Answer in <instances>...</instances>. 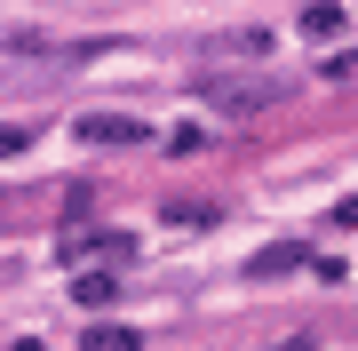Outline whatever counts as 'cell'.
<instances>
[{"instance_id":"6da1fadb","label":"cell","mask_w":358,"mask_h":351,"mask_svg":"<svg viewBox=\"0 0 358 351\" xmlns=\"http://www.w3.org/2000/svg\"><path fill=\"white\" fill-rule=\"evenodd\" d=\"M199 96H207L215 112L247 120V112H271V104H287V80H271V72H207V80H199Z\"/></svg>"},{"instance_id":"7a4b0ae2","label":"cell","mask_w":358,"mask_h":351,"mask_svg":"<svg viewBox=\"0 0 358 351\" xmlns=\"http://www.w3.org/2000/svg\"><path fill=\"white\" fill-rule=\"evenodd\" d=\"M80 144H143V120H128V112H88V120H80Z\"/></svg>"},{"instance_id":"3957f363","label":"cell","mask_w":358,"mask_h":351,"mask_svg":"<svg viewBox=\"0 0 358 351\" xmlns=\"http://www.w3.org/2000/svg\"><path fill=\"white\" fill-rule=\"evenodd\" d=\"M112 296H120V272H80V280H72V303H88V312L112 303Z\"/></svg>"},{"instance_id":"277c9868","label":"cell","mask_w":358,"mask_h":351,"mask_svg":"<svg viewBox=\"0 0 358 351\" xmlns=\"http://www.w3.org/2000/svg\"><path fill=\"white\" fill-rule=\"evenodd\" d=\"M294 263H303V247H263V256H255V280H279V272H294Z\"/></svg>"},{"instance_id":"5b68a950","label":"cell","mask_w":358,"mask_h":351,"mask_svg":"<svg viewBox=\"0 0 358 351\" xmlns=\"http://www.w3.org/2000/svg\"><path fill=\"white\" fill-rule=\"evenodd\" d=\"M303 32H310V40H334V32H343V8H310Z\"/></svg>"},{"instance_id":"8992f818","label":"cell","mask_w":358,"mask_h":351,"mask_svg":"<svg viewBox=\"0 0 358 351\" xmlns=\"http://www.w3.org/2000/svg\"><path fill=\"white\" fill-rule=\"evenodd\" d=\"M88 351H136L128 327H88Z\"/></svg>"},{"instance_id":"52a82bcc","label":"cell","mask_w":358,"mask_h":351,"mask_svg":"<svg viewBox=\"0 0 358 351\" xmlns=\"http://www.w3.org/2000/svg\"><path fill=\"white\" fill-rule=\"evenodd\" d=\"M24 144H32V128H0V160H8V152H24Z\"/></svg>"},{"instance_id":"ba28073f","label":"cell","mask_w":358,"mask_h":351,"mask_svg":"<svg viewBox=\"0 0 358 351\" xmlns=\"http://www.w3.org/2000/svg\"><path fill=\"white\" fill-rule=\"evenodd\" d=\"M334 216H343V223H350V232H358V200H343V208H334Z\"/></svg>"},{"instance_id":"9c48e42d","label":"cell","mask_w":358,"mask_h":351,"mask_svg":"<svg viewBox=\"0 0 358 351\" xmlns=\"http://www.w3.org/2000/svg\"><path fill=\"white\" fill-rule=\"evenodd\" d=\"M271 351H310V343H303V336H294V343H271Z\"/></svg>"},{"instance_id":"30bf717a","label":"cell","mask_w":358,"mask_h":351,"mask_svg":"<svg viewBox=\"0 0 358 351\" xmlns=\"http://www.w3.org/2000/svg\"><path fill=\"white\" fill-rule=\"evenodd\" d=\"M8 351H48V343H32V336H24V343H8Z\"/></svg>"}]
</instances>
